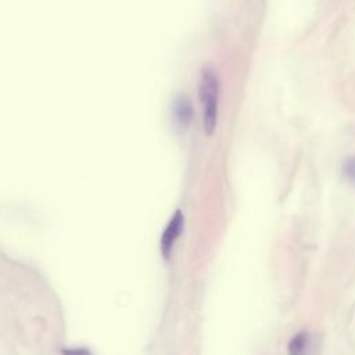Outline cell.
I'll return each mask as SVG.
<instances>
[{"label": "cell", "instance_id": "4", "mask_svg": "<svg viewBox=\"0 0 355 355\" xmlns=\"http://www.w3.org/2000/svg\"><path fill=\"white\" fill-rule=\"evenodd\" d=\"M305 344H306V334L300 333V334H297V336L290 341L288 349H290L291 354H298V352H302Z\"/></svg>", "mask_w": 355, "mask_h": 355}, {"label": "cell", "instance_id": "5", "mask_svg": "<svg viewBox=\"0 0 355 355\" xmlns=\"http://www.w3.org/2000/svg\"><path fill=\"white\" fill-rule=\"evenodd\" d=\"M343 173L345 175V178L355 184V157L349 158L344 166H343Z\"/></svg>", "mask_w": 355, "mask_h": 355}, {"label": "cell", "instance_id": "2", "mask_svg": "<svg viewBox=\"0 0 355 355\" xmlns=\"http://www.w3.org/2000/svg\"><path fill=\"white\" fill-rule=\"evenodd\" d=\"M183 225H184V216L180 212V209H178L175 212V215L171 218V220L166 225L164 234L161 237V252H162L164 258H169L172 248L175 245V241L178 240V237L180 236V233L183 230Z\"/></svg>", "mask_w": 355, "mask_h": 355}, {"label": "cell", "instance_id": "3", "mask_svg": "<svg viewBox=\"0 0 355 355\" xmlns=\"http://www.w3.org/2000/svg\"><path fill=\"white\" fill-rule=\"evenodd\" d=\"M191 115H193V111H191L190 101L187 100V97H180L175 104V116L178 123L182 126L183 125L187 126L190 123Z\"/></svg>", "mask_w": 355, "mask_h": 355}, {"label": "cell", "instance_id": "1", "mask_svg": "<svg viewBox=\"0 0 355 355\" xmlns=\"http://www.w3.org/2000/svg\"><path fill=\"white\" fill-rule=\"evenodd\" d=\"M200 98L202 104V123L207 135H212L218 122V100H219V79L216 72L207 67L201 72Z\"/></svg>", "mask_w": 355, "mask_h": 355}]
</instances>
